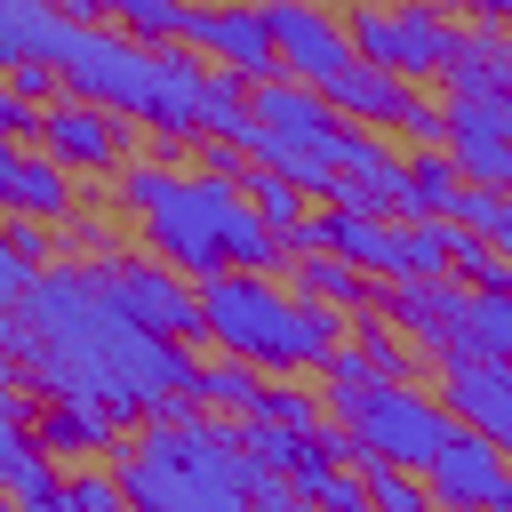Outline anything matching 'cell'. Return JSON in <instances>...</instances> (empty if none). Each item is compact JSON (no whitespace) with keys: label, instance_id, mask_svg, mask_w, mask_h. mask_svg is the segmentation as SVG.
<instances>
[{"label":"cell","instance_id":"9c48e42d","mask_svg":"<svg viewBox=\"0 0 512 512\" xmlns=\"http://www.w3.org/2000/svg\"><path fill=\"white\" fill-rule=\"evenodd\" d=\"M264 16H272V40H280V64H288V80H304V88H328L336 72H352V64H360V48H352L344 16H328L320 0H264Z\"/></svg>","mask_w":512,"mask_h":512},{"label":"cell","instance_id":"4fadbf2b","mask_svg":"<svg viewBox=\"0 0 512 512\" xmlns=\"http://www.w3.org/2000/svg\"><path fill=\"white\" fill-rule=\"evenodd\" d=\"M120 144H128L120 112L80 104V96L48 104V120H40V152H48V160H64L72 176H104V168H120Z\"/></svg>","mask_w":512,"mask_h":512},{"label":"cell","instance_id":"b9f144b4","mask_svg":"<svg viewBox=\"0 0 512 512\" xmlns=\"http://www.w3.org/2000/svg\"><path fill=\"white\" fill-rule=\"evenodd\" d=\"M136 512H144V504H136Z\"/></svg>","mask_w":512,"mask_h":512},{"label":"cell","instance_id":"f546056e","mask_svg":"<svg viewBox=\"0 0 512 512\" xmlns=\"http://www.w3.org/2000/svg\"><path fill=\"white\" fill-rule=\"evenodd\" d=\"M320 400L328 392H304V384H264V408L248 416V424H280V432H320L328 416H320Z\"/></svg>","mask_w":512,"mask_h":512},{"label":"cell","instance_id":"d6986e66","mask_svg":"<svg viewBox=\"0 0 512 512\" xmlns=\"http://www.w3.org/2000/svg\"><path fill=\"white\" fill-rule=\"evenodd\" d=\"M456 200H464V168L448 160V144L416 152L408 160V216L400 224H456Z\"/></svg>","mask_w":512,"mask_h":512},{"label":"cell","instance_id":"4dcf8cb0","mask_svg":"<svg viewBox=\"0 0 512 512\" xmlns=\"http://www.w3.org/2000/svg\"><path fill=\"white\" fill-rule=\"evenodd\" d=\"M8 96H24V104H64V72H56L48 56H24V64H8Z\"/></svg>","mask_w":512,"mask_h":512},{"label":"cell","instance_id":"d6a6232c","mask_svg":"<svg viewBox=\"0 0 512 512\" xmlns=\"http://www.w3.org/2000/svg\"><path fill=\"white\" fill-rule=\"evenodd\" d=\"M504 200H512V192H488V184H464V200H456V224L488 240V232H496V216H504Z\"/></svg>","mask_w":512,"mask_h":512},{"label":"cell","instance_id":"8992f818","mask_svg":"<svg viewBox=\"0 0 512 512\" xmlns=\"http://www.w3.org/2000/svg\"><path fill=\"white\" fill-rule=\"evenodd\" d=\"M344 32H352V48H360V64H384V72H400L408 88H424V80H448V64H456V40H464V24L448 16V8H432V0H352L344 8Z\"/></svg>","mask_w":512,"mask_h":512},{"label":"cell","instance_id":"277c9868","mask_svg":"<svg viewBox=\"0 0 512 512\" xmlns=\"http://www.w3.org/2000/svg\"><path fill=\"white\" fill-rule=\"evenodd\" d=\"M200 312H208V344L248 360V368H264V376L328 368V352H344V336H352V312L304 304L272 272H216V280H200Z\"/></svg>","mask_w":512,"mask_h":512},{"label":"cell","instance_id":"6da1fadb","mask_svg":"<svg viewBox=\"0 0 512 512\" xmlns=\"http://www.w3.org/2000/svg\"><path fill=\"white\" fill-rule=\"evenodd\" d=\"M8 368L40 400H112L128 424H168L192 400V352L120 312L88 264H48L16 312H0Z\"/></svg>","mask_w":512,"mask_h":512},{"label":"cell","instance_id":"ba28073f","mask_svg":"<svg viewBox=\"0 0 512 512\" xmlns=\"http://www.w3.org/2000/svg\"><path fill=\"white\" fill-rule=\"evenodd\" d=\"M184 48L216 72H240L248 88L256 80H280V40H272V16L264 0H192V24H184Z\"/></svg>","mask_w":512,"mask_h":512},{"label":"cell","instance_id":"f1b7e54d","mask_svg":"<svg viewBox=\"0 0 512 512\" xmlns=\"http://www.w3.org/2000/svg\"><path fill=\"white\" fill-rule=\"evenodd\" d=\"M64 496H72V512H136L120 464H72L64 472Z\"/></svg>","mask_w":512,"mask_h":512},{"label":"cell","instance_id":"ab89813d","mask_svg":"<svg viewBox=\"0 0 512 512\" xmlns=\"http://www.w3.org/2000/svg\"><path fill=\"white\" fill-rule=\"evenodd\" d=\"M480 512H504V504H480Z\"/></svg>","mask_w":512,"mask_h":512},{"label":"cell","instance_id":"60d3db41","mask_svg":"<svg viewBox=\"0 0 512 512\" xmlns=\"http://www.w3.org/2000/svg\"><path fill=\"white\" fill-rule=\"evenodd\" d=\"M504 512H512V496H504Z\"/></svg>","mask_w":512,"mask_h":512},{"label":"cell","instance_id":"3957f363","mask_svg":"<svg viewBox=\"0 0 512 512\" xmlns=\"http://www.w3.org/2000/svg\"><path fill=\"white\" fill-rule=\"evenodd\" d=\"M128 504L144 512H256V496H272L280 480L240 448V416H208V408H176L168 424H144L128 448H112Z\"/></svg>","mask_w":512,"mask_h":512},{"label":"cell","instance_id":"44dd1931","mask_svg":"<svg viewBox=\"0 0 512 512\" xmlns=\"http://www.w3.org/2000/svg\"><path fill=\"white\" fill-rule=\"evenodd\" d=\"M288 288L304 304H328V312H368V272L344 264V256H296L288 264Z\"/></svg>","mask_w":512,"mask_h":512},{"label":"cell","instance_id":"4316f807","mask_svg":"<svg viewBox=\"0 0 512 512\" xmlns=\"http://www.w3.org/2000/svg\"><path fill=\"white\" fill-rule=\"evenodd\" d=\"M248 200H256V216L280 232V248H288V232H304L320 208H312V192L304 184H288V176H272V168H248Z\"/></svg>","mask_w":512,"mask_h":512},{"label":"cell","instance_id":"7a4b0ae2","mask_svg":"<svg viewBox=\"0 0 512 512\" xmlns=\"http://www.w3.org/2000/svg\"><path fill=\"white\" fill-rule=\"evenodd\" d=\"M120 208L144 224L152 256H168L176 272L192 280H216V272H280L296 264L280 248V232L256 216L248 184L232 176H184V168H160V160H128L120 176Z\"/></svg>","mask_w":512,"mask_h":512},{"label":"cell","instance_id":"1f68e13d","mask_svg":"<svg viewBox=\"0 0 512 512\" xmlns=\"http://www.w3.org/2000/svg\"><path fill=\"white\" fill-rule=\"evenodd\" d=\"M0 256H16V264H32V272H48V224H40V216H8Z\"/></svg>","mask_w":512,"mask_h":512},{"label":"cell","instance_id":"52a82bcc","mask_svg":"<svg viewBox=\"0 0 512 512\" xmlns=\"http://www.w3.org/2000/svg\"><path fill=\"white\" fill-rule=\"evenodd\" d=\"M88 272H96V288H104L120 312H136L152 336H168V344H200V336H208L200 280H192V272H176L168 256H128V248H104Z\"/></svg>","mask_w":512,"mask_h":512},{"label":"cell","instance_id":"cb8c5ba5","mask_svg":"<svg viewBox=\"0 0 512 512\" xmlns=\"http://www.w3.org/2000/svg\"><path fill=\"white\" fill-rule=\"evenodd\" d=\"M56 24H64V0H0V64L48 56Z\"/></svg>","mask_w":512,"mask_h":512},{"label":"cell","instance_id":"e0dca14e","mask_svg":"<svg viewBox=\"0 0 512 512\" xmlns=\"http://www.w3.org/2000/svg\"><path fill=\"white\" fill-rule=\"evenodd\" d=\"M320 96H328L352 128H400L408 104H416V88H408L400 72H384V64H352V72H336Z\"/></svg>","mask_w":512,"mask_h":512},{"label":"cell","instance_id":"8fae6325","mask_svg":"<svg viewBox=\"0 0 512 512\" xmlns=\"http://www.w3.org/2000/svg\"><path fill=\"white\" fill-rule=\"evenodd\" d=\"M448 160L464 184L512 192V96H448Z\"/></svg>","mask_w":512,"mask_h":512},{"label":"cell","instance_id":"8d00e7d4","mask_svg":"<svg viewBox=\"0 0 512 512\" xmlns=\"http://www.w3.org/2000/svg\"><path fill=\"white\" fill-rule=\"evenodd\" d=\"M432 8H448V16H480V24L512 32V0H432Z\"/></svg>","mask_w":512,"mask_h":512},{"label":"cell","instance_id":"f35d334b","mask_svg":"<svg viewBox=\"0 0 512 512\" xmlns=\"http://www.w3.org/2000/svg\"><path fill=\"white\" fill-rule=\"evenodd\" d=\"M488 240H496V248L512 256V200H504V216H496V232H488Z\"/></svg>","mask_w":512,"mask_h":512},{"label":"cell","instance_id":"484cf974","mask_svg":"<svg viewBox=\"0 0 512 512\" xmlns=\"http://www.w3.org/2000/svg\"><path fill=\"white\" fill-rule=\"evenodd\" d=\"M456 360H512V296H480V288H472Z\"/></svg>","mask_w":512,"mask_h":512},{"label":"cell","instance_id":"2e32d148","mask_svg":"<svg viewBox=\"0 0 512 512\" xmlns=\"http://www.w3.org/2000/svg\"><path fill=\"white\" fill-rule=\"evenodd\" d=\"M320 256H344V264H360L368 280L392 288V272H400V216H344V208H320Z\"/></svg>","mask_w":512,"mask_h":512},{"label":"cell","instance_id":"5b68a950","mask_svg":"<svg viewBox=\"0 0 512 512\" xmlns=\"http://www.w3.org/2000/svg\"><path fill=\"white\" fill-rule=\"evenodd\" d=\"M328 392V416L368 448V456H384V464H408V472H424L432 456H440V440H448V408L424 392V384H320Z\"/></svg>","mask_w":512,"mask_h":512},{"label":"cell","instance_id":"e575fe53","mask_svg":"<svg viewBox=\"0 0 512 512\" xmlns=\"http://www.w3.org/2000/svg\"><path fill=\"white\" fill-rule=\"evenodd\" d=\"M40 120H48L40 104H24V96H8V88H0V136H8V144H32V136H40Z\"/></svg>","mask_w":512,"mask_h":512},{"label":"cell","instance_id":"ac0fdd59","mask_svg":"<svg viewBox=\"0 0 512 512\" xmlns=\"http://www.w3.org/2000/svg\"><path fill=\"white\" fill-rule=\"evenodd\" d=\"M120 424H128V416H120L112 400H48V408H40V448L64 456V472H72V464H88L96 448H112Z\"/></svg>","mask_w":512,"mask_h":512},{"label":"cell","instance_id":"83f0119b","mask_svg":"<svg viewBox=\"0 0 512 512\" xmlns=\"http://www.w3.org/2000/svg\"><path fill=\"white\" fill-rule=\"evenodd\" d=\"M360 480H368L376 512H440L432 480H424V472H408V464H384V456H368V464H360Z\"/></svg>","mask_w":512,"mask_h":512},{"label":"cell","instance_id":"603a6c76","mask_svg":"<svg viewBox=\"0 0 512 512\" xmlns=\"http://www.w3.org/2000/svg\"><path fill=\"white\" fill-rule=\"evenodd\" d=\"M0 488H8V504H40V496L64 488L56 456L40 448V432H0Z\"/></svg>","mask_w":512,"mask_h":512},{"label":"cell","instance_id":"9a60e30c","mask_svg":"<svg viewBox=\"0 0 512 512\" xmlns=\"http://www.w3.org/2000/svg\"><path fill=\"white\" fill-rule=\"evenodd\" d=\"M64 160L32 152V144H8L0 152V208L8 216H40V224H72V192H64Z\"/></svg>","mask_w":512,"mask_h":512},{"label":"cell","instance_id":"d4e9b609","mask_svg":"<svg viewBox=\"0 0 512 512\" xmlns=\"http://www.w3.org/2000/svg\"><path fill=\"white\" fill-rule=\"evenodd\" d=\"M352 344L368 352V368H376L384 384H416V368H424V352H416L384 312H376V320H368V312H352Z\"/></svg>","mask_w":512,"mask_h":512},{"label":"cell","instance_id":"74e56055","mask_svg":"<svg viewBox=\"0 0 512 512\" xmlns=\"http://www.w3.org/2000/svg\"><path fill=\"white\" fill-rule=\"evenodd\" d=\"M256 512H312L304 496H288V488H272V496H256Z\"/></svg>","mask_w":512,"mask_h":512},{"label":"cell","instance_id":"ffe728a7","mask_svg":"<svg viewBox=\"0 0 512 512\" xmlns=\"http://www.w3.org/2000/svg\"><path fill=\"white\" fill-rule=\"evenodd\" d=\"M264 368H248V360H232V352H216L208 368H192V408H208V416H256L264 408V384H256Z\"/></svg>","mask_w":512,"mask_h":512},{"label":"cell","instance_id":"836d02e7","mask_svg":"<svg viewBox=\"0 0 512 512\" xmlns=\"http://www.w3.org/2000/svg\"><path fill=\"white\" fill-rule=\"evenodd\" d=\"M408 136H416V152H432V144H448V104H432L424 88H416V104H408V120H400Z\"/></svg>","mask_w":512,"mask_h":512},{"label":"cell","instance_id":"7402d4cb","mask_svg":"<svg viewBox=\"0 0 512 512\" xmlns=\"http://www.w3.org/2000/svg\"><path fill=\"white\" fill-rule=\"evenodd\" d=\"M96 24H120V32L144 40V48H184L192 0H96Z\"/></svg>","mask_w":512,"mask_h":512},{"label":"cell","instance_id":"7c38bea8","mask_svg":"<svg viewBox=\"0 0 512 512\" xmlns=\"http://www.w3.org/2000/svg\"><path fill=\"white\" fill-rule=\"evenodd\" d=\"M464 304H472V288H456V280H392V288H384V320H392V328H400L432 368H448V360H456Z\"/></svg>","mask_w":512,"mask_h":512},{"label":"cell","instance_id":"5bb4252c","mask_svg":"<svg viewBox=\"0 0 512 512\" xmlns=\"http://www.w3.org/2000/svg\"><path fill=\"white\" fill-rule=\"evenodd\" d=\"M440 400H448L456 424L488 432L512 456V360H448L440 368Z\"/></svg>","mask_w":512,"mask_h":512},{"label":"cell","instance_id":"d590c367","mask_svg":"<svg viewBox=\"0 0 512 512\" xmlns=\"http://www.w3.org/2000/svg\"><path fill=\"white\" fill-rule=\"evenodd\" d=\"M328 384H376V368H368V352L360 344H344V352H328V368H320Z\"/></svg>","mask_w":512,"mask_h":512},{"label":"cell","instance_id":"30bf717a","mask_svg":"<svg viewBox=\"0 0 512 512\" xmlns=\"http://www.w3.org/2000/svg\"><path fill=\"white\" fill-rule=\"evenodd\" d=\"M424 480H432V496H440L448 512H480V504H504V496H512V456H504L488 432L448 424V440H440V456L424 464Z\"/></svg>","mask_w":512,"mask_h":512}]
</instances>
